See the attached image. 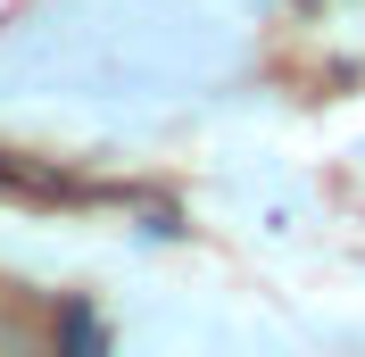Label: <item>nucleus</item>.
<instances>
[]
</instances>
